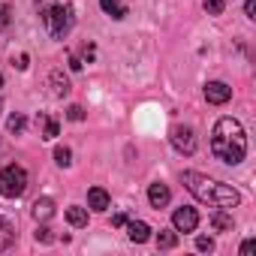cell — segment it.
I'll list each match as a JSON object with an SVG mask.
<instances>
[{
  "label": "cell",
  "instance_id": "83f0119b",
  "mask_svg": "<svg viewBox=\"0 0 256 256\" xmlns=\"http://www.w3.org/2000/svg\"><path fill=\"white\" fill-rule=\"evenodd\" d=\"M12 64H16L18 70H28V54H18V58H12Z\"/></svg>",
  "mask_w": 256,
  "mask_h": 256
},
{
  "label": "cell",
  "instance_id": "cb8c5ba5",
  "mask_svg": "<svg viewBox=\"0 0 256 256\" xmlns=\"http://www.w3.org/2000/svg\"><path fill=\"white\" fill-rule=\"evenodd\" d=\"M6 28H10V6L0 4V30H6Z\"/></svg>",
  "mask_w": 256,
  "mask_h": 256
},
{
  "label": "cell",
  "instance_id": "30bf717a",
  "mask_svg": "<svg viewBox=\"0 0 256 256\" xmlns=\"http://www.w3.org/2000/svg\"><path fill=\"white\" fill-rule=\"evenodd\" d=\"M108 193L102 190V187H90L88 190V205H90V211H106L108 208Z\"/></svg>",
  "mask_w": 256,
  "mask_h": 256
},
{
  "label": "cell",
  "instance_id": "9a60e30c",
  "mask_svg": "<svg viewBox=\"0 0 256 256\" xmlns=\"http://www.w3.org/2000/svg\"><path fill=\"white\" fill-rule=\"evenodd\" d=\"M36 124H42V139H54V136L60 133V126H58V120H54V118L40 114V118H36Z\"/></svg>",
  "mask_w": 256,
  "mask_h": 256
},
{
  "label": "cell",
  "instance_id": "ffe728a7",
  "mask_svg": "<svg viewBox=\"0 0 256 256\" xmlns=\"http://www.w3.org/2000/svg\"><path fill=\"white\" fill-rule=\"evenodd\" d=\"M24 126H28V120H24L22 114H10V120H6V130H10V133L18 136V133H24Z\"/></svg>",
  "mask_w": 256,
  "mask_h": 256
},
{
  "label": "cell",
  "instance_id": "6da1fadb",
  "mask_svg": "<svg viewBox=\"0 0 256 256\" xmlns=\"http://www.w3.org/2000/svg\"><path fill=\"white\" fill-rule=\"evenodd\" d=\"M211 151L220 163L226 166H238L247 154V136H244V126L235 118H220L211 130Z\"/></svg>",
  "mask_w": 256,
  "mask_h": 256
},
{
  "label": "cell",
  "instance_id": "5bb4252c",
  "mask_svg": "<svg viewBox=\"0 0 256 256\" xmlns=\"http://www.w3.org/2000/svg\"><path fill=\"white\" fill-rule=\"evenodd\" d=\"M100 6H102V12L112 16V18H124V16H126V4H124V0H100Z\"/></svg>",
  "mask_w": 256,
  "mask_h": 256
},
{
  "label": "cell",
  "instance_id": "d6986e66",
  "mask_svg": "<svg viewBox=\"0 0 256 256\" xmlns=\"http://www.w3.org/2000/svg\"><path fill=\"white\" fill-rule=\"evenodd\" d=\"M54 163H58V166H64V169H66V166H70V163H72V151H70V148H66V145H58V148H54Z\"/></svg>",
  "mask_w": 256,
  "mask_h": 256
},
{
  "label": "cell",
  "instance_id": "8992f818",
  "mask_svg": "<svg viewBox=\"0 0 256 256\" xmlns=\"http://www.w3.org/2000/svg\"><path fill=\"white\" fill-rule=\"evenodd\" d=\"M172 226H175V232H196V226H199V214H196V208H178L175 214H172Z\"/></svg>",
  "mask_w": 256,
  "mask_h": 256
},
{
  "label": "cell",
  "instance_id": "f1b7e54d",
  "mask_svg": "<svg viewBox=\"0 0 256 256\" xmlns=\"http://www.w3.org/2000/svg\"><path fill=\"white\" fill-rule=\"evenodd\" d=\"M82 66H84V64H82V60H78L76 54H70V70H72V72H78Z\"/></svg>",
  "mask_w": 256,
  "mask_h": 256
},
{
  "label": "cell",
  "instance_id": "52a82bcc",
  "mask_svg": "<svg viewBox=\"0 0 256 256\" xmlns=\"http://www.w3.org/2000/svg\"><path fill=\"white\" fill-rule=\"evenodd\" d=\"M205 100H208L211 106H223V102L232 100V88L223 84V82H208V84H205Z\"/></svg>",
  "mask_w": 256,
  "mask_h": 256
},
{
  "label": "cell",
  "instance_id": "4fadbf2b",
  "mask_svg": "<svg viewBox=\"0 0 256 256\" xmlns=\"http://www.w3.org/2000/svg\"><path fill=\"white\" fill-rule=\"evenodd\" d=\"M66 220H70V226H76V229L88 226V208H82V205H70V208H66Z\"/></svg>",
  "mask_w": 256,
  "mask_h": 256
},
{
  "label": "cell",
  "instance_id": "4316f807",
  "mask_svg": "<svg viewBox=\"0 0 256 256\" xmlns=\"http://www.w3.org/2000/svg\"><path fill=\"white\" fill-rule=\"evenodd\" d=\"M244 12L247 18H256V0H244Z\"/></svg>",
  "mask_w": 256,
  "mask_h": 256
},
{
  "label": "cell",
  "instance_id": "3957f363",
  "mask_svg": "<svg viewBox=\"0 0 256 256\" xmlns=\"http://www.w3.org/2000/svg\"><path fill=\"white\" fill-rule=\"evenodd\" d=\"M36 16L52 40H66L76 24V10L70 0H36Z\"/></svg>",
  "mask_w": 256,
  "mask_h": 256
},
{
  "label": "cell",
  "instance_id": "e0dca14e",
  "mask_svg": "<svg viewBox=\"0 0 256 256\" xmlns=\"http://www.w3.org/2000/svg\"><path fill=\"white\" fill-rule=\"evenodd\" d=\"M52 94H54V96H66V94H70V82H66L60 72H52Z\"/></svg>",
  "mask_w": 256,
  "mask_h": 256
},
{
  "label": "cell",
  "instance_id": "7402d4cb",
  "mask_svg": "<svg viewBox=\"0 0 256 256\" xmlns=\"http://www.w3.org/2000/svg\"><path fill=\"white\" fill-rule=\"evenodd\" d=\"M196 250L211 253V250H214V241H211V238H205V235H199V238H196Z\"/></svg>",
  "mask_w": 256,
  "mask_h": 256
},
{
  "label": "cell",
  "instance_id": "484cf974",
  "mask_svg": "<svg viewBox=\"0 0 256 256\" xmlns=\"http://www.w3.org/2000/svg\"><path fill=\"white\" fill-rule=\"evenodd\" d=\"M82 58H84V64H90L96 58V48L94 46H82Z\"/></svg>",
  "mask_w": 256,
  "mask_h": 256
},
{
  "label": "cell",
  "instance_id": "277c9868",
  "mask_svg": "<svg viewBox=\"0 0 256 256\" xmlns=\"http://www.w3.org/2000/svg\"><path fill=\"white\" fill-rule=\"evenodd\" d=\"M28 190V172L22 166H6V169H0V196H6V199H18L22 193Z\"/></svg>",
  "mask_w": 256,
  "mask_h": 256
},
{
  "label": "cell",
  "instance_id": "7c38bea8",
  "mask_svg": "<svg viewBox=\"0 0 256 256\" xmlns=\"http://www.w3.org/2000/svg\"><path fill=\"white\" fill-rule=\"evenodd\" d=\"M30 211H34V217H36V220H48V217L54 214V202H52L48 196H42V199H36V202H34V208H30Z\"/></svg>",
  "mask_w": 256,
  "mask_h": 256
},
{
  "label": "cell",
  "instance_id": "44dd1931",
  "mask_svg": "<svg viewBox=\"0 0 256 256\" xmlns=\"http://www.w3.org/2000/svg\"><path fill=\"white\" fill-rule=\"evenodd\" d=\"M202 6H205V12H208V16H220V12L226 10L223 0H202Z\"/></svg>",
  "mask_w": 256,
  "mask_h": 256
},
{
  "label": "cell",
  "instance_id": "1f68e13d",
  "mask_svg": "<svg viewBox=\"0 0 256 256\" xmlns=\"http://www.w3.org/2000/svg\"><path fill=\"white\" fill-rule=\"evenodd\" d=\"M0 84H4V76H0Z\"/></svg>",
  "mask_w": 256,
  "mask_h": 256
},
{
  "label": "cell",
  "instance_id": "2e32d148",
  "mask_svg": "<svg viewBox=\"0 0 256 256\" xmlns=\"http://www.w3.org/2000/svg\"><path fill=\"white\" fill-rule=\"evenodd\" d=\"M211 226H214L217 232H232V217H229L226 211H214V214H211Z\"/></svg>",
  "mask_w": 256,
  "mask_h": 256
},
{
  "label": "cell",
  "instance_id": "8fae6325",
  "mask_svg": "<svg viewBox=\"0 0 256 256\" xmlns=\"http://www.w3.org/2000/svg\"><path fill=\"white\" fill-rule=\"evenodd\" d=\"M12 241H16V226L6 217H0V250H10Z\"/></svg>",
  "mask_w": 256,
  "mask_h": 256
},
{
  "label": "cell",
  "instance_id": "ba28073f",
  "mask_svg": "<svg viewBox=\"0 0 256 256\" xmlns=\"http://www.w3.org/2000/svg\"><path fill=\"white\" fill-rule=\"evenodd\" d=\"M126 235H130V241H136V244H145L151 238V226L145 220H126Z\"/></svg>",
  "mask_w": 256,
  "mask_h": 256
},
{
  "label": "cell",
  "instance_id": "603a6c76",
  "mask_svg": "<svg viewBox=\"0 0 256 256\" xmlns=\"http://www.w3.org/2000/svg\"><path fill=\"white\" fill-rule=\"evenodd\" d=\"M66 118H70V120H84V108H82V106H70V108H66Z\"/></svg>",
  "mask_w": 256,
  "mask_h": 256
},
{
  "label": "cell",
  "instance_id": "5b68a950",
  "mask_svg": "<svg viewBox=\"0 0 256 256\" xmlns=\"http://www.w3.org/2000/svg\"><path fill=\"white\" fill-rule=\"evenodd\" d=\"M172 145H175V151L178 154H196V133L190 130V126H184V124H178V126H172Z\"/></svg>",
  "mask_w": 256,
  "mask_h": 256
},
{
  "label": "cell",
  "instance_id": "9c48e42d",
  "mask_svg": "<svg viewBox=\"0 0 256 256\" xmlns=\"http://www.w3.org/2000/svg\"><path fill=\"white\" fill-rule=\"evenodd\" d=\"M169 199H172V193H169V187H166V184H160V181H157V184H151V187H148V202H151L154 208H166V205H169Z\"/></svg>",
  "mask_w": 256,
  "mask_h": 256
},
{
  "label": "cell",
  "instance_id": "ac0fdd59",
  "mask_svg": "<svg viewBox=\"0 0 256 256\" xmlns=\"http://www.w3.org/2000/svg\"><path fill=\"white\" fill-rule=\"evenodd\" d=\"M175 244H178V235L169 232V229H160V235H157V247H160V250H172Z\"/></svg>",
  "mask_w": 256,
  "mask_h": 256
},
{
  "label": "cell",
  "instance_id": "d4e9b609",
  "mask_svg": "<svg viewBox=\"0 0 256 256\" xmlns=\"http://www.w3.org/2000/svg\"><path fill=\"white\" fill-rule=\"evenodd\" d=\"M36 241L48 244V241H52V229H48V226H40V229H36Z\"/></svg>",
  "mask_w": 256,
  "mask_h": 256
},
{
  "label": "cell",
  "instance_id": "4dcf8cb0",
  "mask_svg": "<svg viewBox=\"0 0 256 256\" xmlns=\"http://www.w3.org/2000/svg\"><path fill=\"white\" fill-rule=\"evenodd\" d=\"M253 247H256V241H244L241 244V253H253Z\"/></svg>",
  "mask_w": 256,
  "mask_h": 256
},
{
  "label": "cell",
  "instance_id": "7a4b0ae2",
  "mask_svg": "<svg viewBox=\"0 0 256 256\" xmlns=\"http://www.w3.org/2000/svg\"><path fill=\"white\" fill-rule=\"evenodd\" d=\"M184 187L199 199V202H208V205H217V208H235L241 202V193L232 187V184H223V181H214L202 172H184L181 175Z\"/></svg>",
  "mask_w": 256,
  "mask_h": 256
},
{
  "label": "cell",
  "instance_id": "f546056e",
  "mask_svg": "<svg viewBox=\"0 0 256 256\" xmlns=\"http://www.w3.org/2000/svg\"><path fill=\"white\" fill-rule=\"evenodd\" d=\"M112 226H126V214H114L112 217Z\"/></svg>",
  "mask_w": 256,
  "mask_h": 256
}]
</instances>
